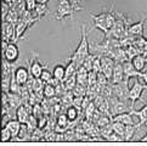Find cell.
Here are the masks:
<instances>
[{
	"mask_svg": "<svg viewBox=\"0 0 147 146\" xmlns=\"http://www.w3.org/2000/svg\"><path fill=\"white\" fill-rule=\"evenodd\" d=\"M82 10H83V7L76 6L69 0H60L59 6H57V10H56L55 18L59 21H62L66 17H72L74 11H82Z\"/></svg>",
	"mask_w": 147,
	"mask_h": 146,
	"instance_id": "2",
	"label": "cell"
},
{
	"mask_svg": "<svg viewBox=\"0 0 147 146\" xmlns=\"http://www.w3.org/2000/svg\"><path fill=\"white\" fill-rule=\"evenodd\" d=\"M146 21V16H144V18L139 21L136 23H131L128 28V33L129 35H135V36H142L144 35V24Z\"/></svg>",
	"mask_w": 147,
	"mask_h": 146,
	"instance_id": "7",
	"label": "cell"
},
{
	"mask_svg": "<svg viewBox=\"0 0 147 146\" xmlns=\"http://www.w3.org/2000/svg\"><path fill=\"white\" fill-rule=\"evenodd\" d=\"M140 126H142V124L138 123V124H130V126H127V128H125V134H124L125 141H131V140H134Z\"/></svg>",
	"mask_w": 147,
	"mask_h": 146,
	"instance_id": "13",
	"label": "cell"
},
{
	"mask_svg": "<svg viewBox=\"0 0 147 146\" xmlns=\"http://www.w3.org/2000/svg\"><path fill=\"white\" fill-rule=\"evenodd\" d=\"M50 11H49V9L48 6H46V4H38L36 5V7H35V15L39 17V20L41 17H44L45 15H49Z\"/></svg>",
	"mask_w": 147,
	"mask_h": 146,
	"instance_id": "19",
	"label": "cell"
},
{
	"mask_svg": "<svg viewBox=\"0 0 147 146\" xmlns=\"http://www.w3.org/2000/svg\"><path fill=\"white\" fill-rule=\"evenodd\" d=\"M92 71H95L96 73L101 72V57H100V56H96V57H95V60H94Z\"/></svg>",
	"mask_w": 147,
	"mask_h": 146,
	"instance_id": "23",
	"label": "cell"
},
{
	"mask_svg": "<svg viewBox=\"0 0 147 146\" xmlns=\"http://www.w3.org/2000/svg\"><path fill=\"white\" fill-rule=\"evenodd\" d=\"M12 1H15V0H3V3H6V4H11Z\"/></svg>",
	"mask_w": 147,
	"mask_h": 146,
	"instance_id": "29",
	"label": "cell"
},
{
	"mask_svg": "<svg viewBox=\"0 0 147 146\" xmlns=\"http://www.w3.org/2000/svg\"><path fill=\"white\" fill-rule=\"evenodd\" d=\"M13 74L15 77H16V80L20 83L21 85H24L26 83H27L29 80V76H30V72H28L27 68H24V67H18V68H16L13 71Z\"/></svg>",
	"mask_w": 147,
	"mask_h": 146,
	"instance_id": "8",
	"label": "cell"
},
{
	"mask_svg": "<svg viewBox=\"0 0 147 146\" xmlns=\"http://www.w3.org/2000/svg\"><path fill=\"white\" fill-rule=\"evenodd\" d=\"M44 95H45V99H50V97L56 96L57 95L56 87L50 84V83H46L45 87H44Z\"/></svg>",
	"mask_w": 147,
	"mask_h": 146,
	"instance_id": "18",
	"label": "cell"
},
{
	"mask_svg": "<svg viewBox=\"0 0 147 146\" xmlns=\"http://www.w3.org/2000/svg\"><path fill=\"white\" fill-rule=\"evenodd\" d=\"M141 141H142V143H145V141H147V133L144 135V137H142V139H141Z\"/></svg>",
	"mask_w": 147,
	"mask_h": 146,
	"instance_id": "28",
	"label": "cell"
},
{
	"mask_svg": "<svg viewBox=\"0 0 147 146\" xmlns=\"http://www.w3.org/2000/svg\"><path fill=\"white\" fill-rule=\"evenodd\" d=\"M123 68H124V73H125V78L127 79H131V78H138L141 76V72H139L135 68V66L133 65L131 60H128L123 62Z\"/></svg>",
	"mask_w": 147,
	"mask_h": 146,
	"instance_id": "6",
	"label": "cell"
},
{
	"mask_svg": "<svg viewBox=\"0 0 147 146\" xmlns=\"http://www.w3.org/2000/svg\"><path fill=\"white\" fill-rule=\"evenodd\" d=\"M52 73H54V78L60 82H63L66 78V66L63 65H56L52 70Z\"/></svg>",
	"mask_w": 147,
	"mask_h": 146,
	"instance_id": "16",
	"label": "cell"
},
{
	"mask_svg": "<svg viewBox=\"0 0 147 146\" xmlns=\"http://www.w3.org/2000/svg\"><path fill=\"white\" fill-rule=\"evenodd\" d=\"M4 127H6V128L10 130V132H11L12 137L16 138V137H18V134H20V132H21V128H22V123H21L18 119H16V118H15V119H9Z\"/></svg>",
	"mask_w": 147,
	"mask_h": 146,
	"instance_id": "10",
	"label": "cell"
},
{
	"mask_svg": "<svg viewBox=\"0 0 147 146\" xmlns=\"http://www.w3.org/2000/svg\"><path fill=\"white\" fill-rule=\"evenodd\" d=\"M69 1H72V3H73V0H69Z\"/></svg>",
	"mask_w": 147,
	"mask_h": 146,
	"instance_id": "32",
	"label": "cell"
},
{
	"mask_svg": "<svg viewBox=\"0 0 147 146\" xmlns=\"http://www.w3.org/2000/svg\"><path fill=\"white\" fill-rule=\"evenodd\" d=\"M145 89H147V85L140 83L139 80H135V83L133 84V87H130V90H129V101H130V105L133 107L135 105L136 101H139L141 96H142V93L145 91Z\"/></svg>",
	"mask_w": 147,
	"mask_h": 146,
	"instance_id": "3",
	"label": "cell"
},
{
	"mask_svg": "<svg viewBox=\"0 0 147 146\" xmlns=\"http://www.w3.org/2000/svg\"><path fill=\"white\" fill-rule=\"evenodd\" d=\"M40 79L43 80L45 84L46 83H50L52 79H54V73L48 71V70H44L43 73H41V76H40Z\"/></svg>",
	"mask_w": 147,
	"mask_h": 146,
	"instance_id": "22",
	"label": "cell"
},
{
	"mask_svg": "<svg viewBox=\"0 0 147 146\" xmlns=\"http://www.w3.org/2000/svg\"><path fill=\"white\" fill-rule=\"evenodd\" d=\"M46 122H48V119H46L45 117L38 118V128H39V129H43V127L46 126Z\"/></svg>",
	"mask_w": 147,
	"mask_h": 146,
	"instance_id": "25",
	"label": "cell"
},
{
	"mask_svg": "<svg viewBox=\"0 0 147 146\" xmlns=\"http://www.w3.org/2000/svg\"><path fill=\"white\" fill-rule=\"evenodd\" d=\"M12 134H11V132L6 128V127H3V129H1V143L3 144H5V143H9V141H11L12 140Z\"/></svg>",
	"mask_w": 147,
	"mask_h": 146,
	"instance_id": "21",
	"label": "cell"
},
{
	"mask_svg": "<svg viewBox=\"0 0 147 146\" xmlns=\"http://www.w3.org/2000/svg\"><path fill=\"white\" fill-rule=\"evenodd\" d=\"M145 127H146V129H147V121L145 122Z\"/></svg>",
	"mask_w": 147,
	"mask_h": 146,
	"instance_id": "31",
	"label": "cell"
},
{
	"mask_svg": "<svg viewBox=\"0 0 147 146\" xmlns=\"http://www.w3.org/2000/svg\"><path fill=\"white\" fill-rule=\"evenodd\" d=\"M38 1V4H48L49 0H36Z\"/></svg>",
	"mask_w": 147,
	"mask_h": 146,
	"instance_id": "27",
	"label": "cell"
},
{
	"mask_svg": "<svg viewBox=\"0 0 147 146\" xmlns=\"http://www.w3.org/2000/svg\"><path fill=\"white\" fill-rule=\"evenodd\" d=\"M125 79H127V78H125L123 64L122 62H115L114 70H113V76H112V83L113 84H117V83L124 82Z\"/></svg>",
	"mask_w": 147,
	"mask_h": 146,
	"instance_id": "5",
	"label": "cell"
},
{
	"mask_svg": "<svg viewBox=\"0 0 147 146\" xmlns=\"http://www.w3.org/2000/svg\"><path fill=\"white\" fill-rule=\"evenodd\" d=\"M130 113L133 114V116H136L139 119H140V124H145V122L147 121V103L144 106V107H141L140 110H134V108H131V111Z\"/></svg>",
	"mask_w": 147,
	"mask_h": 146,
	"instance_id": "14",
	"label": "cell"
},
{
	"mask_svg": "<svg viewBox=\"0 0 147 146\" xmlns=\"http://www.w3.org/2000/svg\"><path fill=\"white\" fill-rule=\"evenodd\" d=\"M131 62H133V65L135 66V68L138 70L139 72H144L145 68H146V57L144 55H138L135 56L133 60H131Z\"/></svg>",
	"mask_w": 147,
	"mask_h": 146,
	"instance_id": "15",
	"label": "cell"
},
{
	"mask_svg": "<svg viewBox=\"0 0 147 146\" xmlns=\"http://www.w3.org/2000/svg\"><path fill=\"white\" fill-rule=\"evenodd\" d=\"M44 71V67L43 64L38 60H32L29 62V72H30V76L34 77V78H40L41 73Z\"/></svg>",
	"mask_w": 147,
	"mask_h": 146,
	"instance_id": "9",
	"label": "cell"
},
{
	"mask_svg": "<svg viewBox=\"0 0 147 146\" xmlns=\"http://www.w3.org/2000/svg\"><path fill=\"white\" fill-rule=\"evenodd\" d=\"M20 57V49L18 46L15 43H9L6 49L3 51V59L5 61L10 62V64H13L16 62Z\"/></svg>",
	"mask_w": 147,
	"mask_h": 146,
	"instance_id": "4",
	"label": "cell"
},
{
	"mask_svg": "<svg viewBox=\"0 0 147 146\" xmlns=\"http://www.w3.org/2000/svg\"><path fill=\"white\" fill-rule=\"evenodd\" d=\"M112 122H120V123H124L125 126L135 124L133 121V114L130 112H123V113L115 114V116L112 117Z\"/></svg>",
	"mask_w": 147,
	"mask_h": 146,
	"instance_id": "11",
	"label": "cell"
},
{
	"mask_svg": "<svg viewBox=\"0 0 147 146\" xmlns=\"http://www.w3.org/2000/svg\"><path fill=\"white\" fill-rule=\"evenodd\" d=\"M79 1H80V0H73V4H74L76 6H78V4H79Z\"/></svg>",
	"mask_w": 147,
	"mask_h": 146,
	"instance_id": "30",
	"label": "cell"
},
{
	"mask_svg": "<svg viewBox=\"0 0 147 146\" xmlns=\"http://www.w3.org/2000/svg\"><path fill=\"white\" fill-rule=\"evenodd\" d=\"M79 112H80V110L77 108L76 106H73V105H71L69 107H67V110H66L67 117L69 118V121H72V122H73V121H77V119H78Z\"/></svg>",
	"mask_w": 147,
	"mask_h": 146,
	"instance_id": "17",
	"label": "cell"
},
{
	"mask_svg": "<svg viewBox=\"0 0 147 146\" xmlns=\"http://www.w3.org/2000/svg\"><path fill=\"white\" fill-rule=\"evenodd\" d=\"M112 127H113V130L115 133H118L120 137H123L124 139V134H125V128H127V126H125L124 123H120V122H112Z\"/></svg>",
	"mask_w": 147,
	"mask_h": 146,
	"instance_id": "20",
	"label": "cell"
},
{
	"mask_svg": "<svg viewBox=\"0 0 147 146\" xmlns=\"http://www.w3.org/2000/svg\"><path fill=\"white\" fill-rule=\"evenodd\" d=\"M138 78H140V79H142V82H144L145 84L147 85V71L142 72V73H141V76H140V77H138Z\"/></svg>",
	"mask_w": 147,
	"mask_h": 146,
	"instance_id": "26",
	"label": "cell"
},
{
	"mask_svg": "<svg viewBox=\"0 0 147 146\" xmlns=\"http://www.w3.org/2000/svg\"><path fill=\"white\" fill-rule=\"evenodd\" d=\"M30 114H32V113H29L27 107H26L23 103L16 110V119H18V121L22 123V124L27 123V121H28V118H29Z\"/></svg>",
	"mask_w": 147,
	"mask_h": 146,
	"instance_id": "12",
	"label": "cell"
},
{
	"mask_svg": "<svg viewBox=\"0 0 147 146\" xmlns=\"http://www.w3.org/2000/svg\"><path fill=\"white\" fill-rule=\"evenodd\" d=\"M36 5H38V1L36 0H26V9L28 10V11H35V7Z\"/></svg>",
	"mask_w": 147,
	"mask_h": 146,
	"instance_id": "24",
	"label": "cell"
},
{
	"mask_svg": "<svg viewBox=\"0 0 147 146\" xmlns=\"http://www.w3.org/2000/svg\"><path fill=\"white\" fill-rule=\"evenodd\" d=\"M80 33H82V40L78 44V48L76 51L73 53V55L69 57V60L74 61L78 66H83L84 60L86 59V56L90 54V45L88 41V32H86V24H83L80 28Z\"/></svg>",
	"mask_w": 147,
	"mask_h": 146,
	"instance_id": "1",
	"label": "cell"
}]
</instances>
